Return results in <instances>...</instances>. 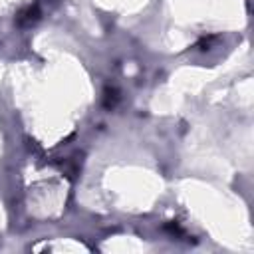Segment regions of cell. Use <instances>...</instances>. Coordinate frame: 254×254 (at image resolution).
<instances>
[{"label":"cell","instance_id":"6da1fadb","mask_svg":"<svg viewBox=\"0 0 254 254\" xmlns=\"http://www.w3.org/2000/svg\"><path fill=\"white\" fill-rule=\"evenodd\" d=\"M36 20H38V8H36V6H34V8H28L26 14L18 16V24H32V22H36Z\"/></svg>","mask_w":254,"mask_h":254}]
</instances>
